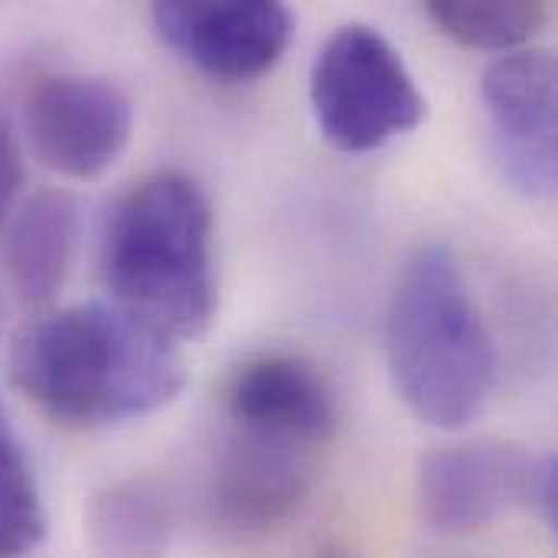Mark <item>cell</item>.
<instances>
[{"mask_svg": "<svg viewBox=\"0 0 558 558\" xmlns=\"http://www.w3.org/2000/svg\"><path fill=\"white\" fill-rule=\"evenodd\" d=\"M10 379L52 422L108 428L170 405L186 366L177 343L114 304L88 301L23 324L10 343Z\"/></svg>", "mask_w": 558, "mask_h": 558, "instance_id": "1", "label": "cell"}, {"mask_svg": "<svg viewBox=\"0 0 558 558\" xmlns=\"http://www.w3.org/2000/svg\"><path fill=\"white\" fill-rule=\"evenodd\" d=\"M111 304L170 343L203 337L219 307L213 206L177 170L154 173L118 199L101 235Z\"/></svg>", "mask_w": 558, "mask_h": 558, "instance_id": "2", "label": "cell"}, {"mask_svg": "<svg viewBox=\"0 0 558 558\" xmlns=\"http://www.w3.org/2000/svg\"><path fill=\"white\" fill-rule=\"evenodd\" d=\"M386 356L399 396L432 428L477 422L497 389V347L445 245H422L402 268L389 314Z\"/></svg>", "mask_w": 558, "mask_h": 558, "instance_id": "3", "label": "cell"}, {"mask_svg": "<svg viewBox=\"0 0 558 558\" xmlns=\"http://www.w3.org/2000/svg\"><path fill=\"white\" fill-rule=\"evenodd\" d=\"M311 108L320 134L347 154H369L415 131L428 101L396 46L373 26H340L314 59Z\"/></svg>", "mask_w": 558, "mask_h": 558, "instance_id": "4", "label": "cell"}, {"mask_svg": "<svg viewBox=\"0 0 558 558\" xmlns=\"http://www.w3.org/2000/svg\"><path fill=\"white\" fill-rule=\"evenodd\" d=\"M150 20L183 62L226 85L262 78L294 39V13L275 0H163Z\"/></svg>", "mask_w": 558, "mask_h": 558, "instance_id": "5", "label": "cell"}, {"mask_svg": "<svg viewBox=\"0 0 558 558\" xmlns=\"http://www.w3.org/2000/svg\"><path fill=\"white\" fill-rule=\"evenodd\" d=\"M134 128L131 98L98 75H46L26 98V134L36 157L69 180L105 173L128 147Z\"/></svg>", "mask_w": 558, "mask_h": 558, "instance_id": "6", "label": "cell"}, {"mask_svg": "<svg viewBox=\"0 0 558 558\" xmlns=\"http://www.w3.org/2000/svg\"><path fill=\"white\" fill-rule=\"evenodd\" d=\"M543 454L510 441L451 445L425 454L418 468V507L428 530L468 536L487 530L517 507H533Z\"/></svg>", "mask_w": 558, "mask_h": 558, "instance_id": "7", "label": "cell"}, {"mask_svg": "<svg viewBox=\"0 0 558 558\" xmlns=\"http://www.w3.org/2000/svg\"><path fill=\"white\" fill-rule=\"evenodd\" d=\"M484 105L490 118L497 160L530 199L556 193V56L546 49H517L484 72Z\"/></svg>", "mask_w": 558, "mask_h": 558, "instance_id": "8", "label": "cell"}, {"mask_svg": "<svg viewBox=\"0 0 558 558\" xmlns=\"http://www.w3.org/2000/svg\"><path fill=\"white\" fill-rule=\"evenodd\" d=\"M327 448L229 425L216 474L213 513L232 533H268L291 520L317 484Z\"/></svg>", "mask_w": 558, "mask_h": 558, "instance_id": "9", "label": "cell"}, {"mask_svg": "<svg viewBox=\"0 0 558 558\" xmlns=\"http://www.w3.org/2000/svg\"><path fill=\"white\" fill-rule=\"evenodd\" d=\"M229 425L265 428L330 448L340 405L327 376L301 356H262L235 373L226 392Z\"/></svg>", "mask_w": 558, "mask_h": 558, "instance_id": "10", "label": "cell"}, {"mask_svg": "<svg viewBox=\"0 0 558 558\" xmlns=\"http://www.w3.org/2000/svg\"><path fill=\"white\" fill-rule=\"evenodd\" d=\"M82 239V213L72 193L39 190L10 213L7 271L16 298L43 311L62 291Z\"/></svg>", "mask_w": 558, "mask_h": 558, "instance_id": "11", "label": "cell"}, {"mask_svg": "<svg viewBox=\"0 0 558 558\" xmlns=\"http://www.w3.org/2000/svg\"><path fill=\"white\" fill-rule=\"evenodd\" d=\"M167 533V507L150 484L124 481L92 500L88 536L101 558H160Z\"/></svg>", "mask_w": 558, "mask_h": 558, "instance_id": "12", "label": "cell"}, {"mask_svg": "<svg viewBox=\"0 0 558 558\" xmlns=\"http://www.w3.org/2000/svg\"><path fill=\"white\" fill-rule=\"evenodd\" d=\"M425 10L454 43L504 56L549 23L546 0H428Z\"/></svg>", "mask_w": 558, "mask_h": 558, "instance_id": "13", "label": "cell"}, {"mask_svg": "<svg viewBox=\"0 0 558 558\" xmlns=\"http://www.w3.org/2000/svg\"><path fill=\"white\" fill-rule=\"evenodd\" d=\"M46 536V507L23 448L0 428V558L29 556Z\"/></svg>", "mask_w": 558, "mask_h": 558, "instance_id": "14", "label": "cell"}, {"mask_svg": "<svg viewBox=\"0 0 558 558\" xmlns=\"http://www.w3.org/2000/svg\"><path fill=\"white\" fill-rule=\"evenodd\" d=\"M20 186H23V160H20L10 128L0 121V229L7 222V216L13 213Z\"/></svg>", "mask_w": 558, "mask_h": 558, "instance_id": "15", "label": "cell"}]
</instances>
